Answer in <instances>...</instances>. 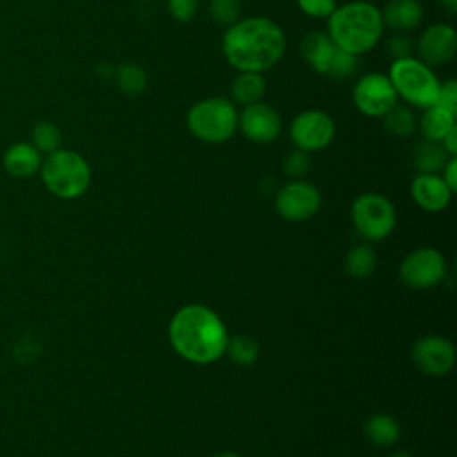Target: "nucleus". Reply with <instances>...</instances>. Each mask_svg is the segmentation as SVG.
I'll list each match as a JSON object with an SVG mask.
<instances>
[{"label":"nucleus","mask_w":457,"mask_h":457,"mask_svg":"<svg viewBox=\"0 0 457 457\" xmlns=\"http://www.w3.org/2000/svg\"><path fill=\"white\" fill-rule=\"evenodd\" d=\"M386 52L389 54L391 61L414 55V41L409 37V34L391 32V36L386 41Z\"/></svg>","instance_id":"7c9ffc66"},{"label":"nucleus","mask_w":457,"mask_h":457,"mask_svg":"<svg viewBox=\"0 0 457 457\" xmlns=\"http://www.w3.org/2000/svg\"><path fill=\"white\" fill-rule=\"evenodd\" d=\"M41 154L39 150L27 141H20L11 145L5 154H4V168L9 175L18 177V179H27L30 175H34L36 171H39L41 166Z\"/></svg>","instance_id":"a211bd4d"},{"label":"nucleus","mask_w":457,"mask_h":457,"mask_svg":"<svg viewBox=\"0 0 457 457\" xmlns=\"http://www.w3.org/2000/svg\"><path fill=\"white\" fill-rule=\"evenodd\" d=\"M384 29L409 34L423 21V5L420 0H387L380 7Z\"/></svg>","instance_id":"dca6fc26"},{"label":"nucleus","mask_w":457,"mask_h":457,"mask_svg":"<svg viewBox=\"0 0 457 457\" xmlns=\"http://www.w3.org/2000/svg\"><path fill=\"white\" fill-rule=\"evenodd\" d=\"M352 102L362 116L380 120L398 98L386 73L370 71L355 80L352 87Z\"/></svg>","instance_id":"1a4fd4ad"},{"label":"nucleus","mask_w":457,"mask_h":457,"mask_svg":"<svg viewBox=\"0 0 457 457\" xmlns=\"http://www.w3.org/2000/svg\"><path fill=\"white\" fill-rule=\"evenodd\" d=\"M300 57L320 75H327L328 62L336 52V45L325 30H309L298 43Z\"/></svg>","instance_id":"f3484780"},{"label":"nucleus","mask_w":457,"mask_h":457,"mask_svg":"<svg viewBox=\"0 0 457 457\" xmlns=\"http://www.w3.org/2000/svg\"><path fill=\"white\" fill-rule=\"evenodd\" d=\"M455 125H457V114L434 104L427 109H421V114L418 116V121H416V130H420L423 139L441 143V139Z\"/></svg>","instance_id":"6ab92c4d"},{"label":"nucleus","mask_w":457,"mask_h":457,"mask_svg":"<svg viewBox=\"0 0 457 457\" xmlns=\"http://www.w3.org/2000/svg\"><path fill=\"white\" fill-rule=\"evenodd\" d=\"M198 5L200 0H166L168 14L179 23L191 21L198 12Z\"/></svg>","instance_id":"2f4dec72"},{"label":"nucleus","mask_w":457,"mask_h":457,"mask_svg":"<svg viewBox=\"0 0 457 457\" xmlns=\"http://www.w3.org/2000/svg\"><path fill=\"white\" fill-rule=\"evenodd\" d=\"M355 230L368 241L386 239L396 225V211L391 200L380 193H362L350 209Z\"/></svg>","instance_id":"0eeeda50"},{"label":"nucleus","mask_w":457,"mask_h":457,"mask_svg":"<svg viewBox=\"0 0 457 457\" xmlns=\"http://www.w3.org/2000/svg\"><path fill=\"white\" fill-rule=\"evenodd\" d=\"M212 457H239V455L234 453V452H218V453H214Z\"/></svg>","instance_id":"4c0bfd02"},{"label":"nucleus","mask_w":457,"mask_h":457,"mask_svg":"<svg viewBox=\"0 0 457 457\" xmlns=\"http://www.w3.org/2000/svg\"><path fill=\"white\" fill-rule=\"evenodd\" d=\"M414 366L427 375H445L452 370L455 361L453 345L441 336H423L411 350Z\"/></svg>","instance_id":"4468645a"},{"label":"nucleus","mask_w":457,"mask_h":457,"mask_svg":"<svg viewBox=\"0 0 457 457\" xmlns=\"http://www.w3.org/2000/svg\"><path fill=\"white\" fill-rule=\"evenodd\" d=\"M321 207L318 187L303 179H295L278 187L275 195V209L287 221H305Z\"/></svg>","instance_id":"9b49d317"},{"label":"nucleus","mask_w":457,"mask_h":457,"mask_svg":"<svg viewBox=\"0 0 457 457\" xmlns=\"http://www.w3.org/2000/svg\"><path fill=\"white\" fill-rule=\"evenodd\" d=\"M396 98L411 109H427L436 104L441 79L416 55L395 59L389 62L387 73Z\"/></svg>","instance_id":"20e7f679"},{"label":"nucleus","mask_w":457,"mask_h":457,"mask_svg":"<svg viewBox=\"0 0 457 457\" xmlns=\"http://www.w3.org/2000/svg\"><path fill=\"white\" fill-rule=\"evenodd\" d=\"M457 52V32L446 21H436L421 30L414 41V54L430 68H443L453 61Z\"/></svg>","instance_id":"f8f14e48"},{"label":"nucleus","mask_w":457,"mask_h":457,"mask_svg":"<svg viewBox=\"0 0 457 457\" xmlns=\"http://www.w3.org/2000/svg\"><path fill=\"white\" fill-rule=\"evenodd\" d=\"M446 275V259L432 246L412 250L400 264V278L412 289L437 286Z\"/></svg>","instance_id":"9d476101"},{"label":"nucleus","mask_w":457,"mask_h":457,"mask_svg":"<svg viewBox=\"0 0 457 457\" xmlns=\"http://www.w3.org/2000/svg\"><path fill=\"white\" fill-rule=\"evenodd\" d=\"M225 353H228V357L239 364V366H250L257 361L259 357V345L255 339H252L250 336L245 334H236L232 337H228L227 341V348Z\"/></svg>","instance_id":"bb28decb"},{"label":"nucleus","mask_w":457,"mask_h":457,"mask_svg":"<svg viewBox=\"0 0 457 457\" xmlns=\"http://www.w3.org/2000/svg\"><path fill=\"white\" fill-rule=\"evenodd\" d=\"M298 9L314 20H327L337 7V0H296Z\"/></svg>","instance_id":"473e14b6"},{"label":"nucleus","mask_w":457,"mask_h":457,"mask_svg":"<svg viewBox=\"0 0 457 457\" xmlns=\"http://www.w3.org/2000/svg\"><path fill=\"white\" fill-rule=\"evenodd\" d=\"M384 30L380 7L370 0H350L337 5L327 18L325 29L339 50L357 57L373 50L382 41Z\"/></svg>","instance_id":"7ed1b4c3"},{"label":"nucleus","mask_w":457,"mask_h":457,"mask_svg":"<svg viewBox=\"0 0 457 457\" xmlns=\"http://www.w3.org/2000/svg\"><path fill=\"white\" fill-rule=\"evenodd\" d=\"M114 82L116 87L129 96H136L146 89L148 77L143 66L136 62H123L114 70Z\"/></svg>","instance_id":"b1692460"},{"label":"nucleus","mask_w":457,"mask_h":457,"mask_svg":"<svg viewBox=\"0 0 457 457\" xmlns=\"http://www.w3.org/2000/svg\"><path fill=\"white\" fill-rule=\"evenodd\" d=\"M173 350L195 364H209L225 355L228 332L221 318L209 307L189 303L180 307L168 327Z\"/></svg>","instance_id":"f03ea898"},{"label":"nucleus","mask_w":457,"mask_h":457,"mask_svg":"<svg viewBox=\"0 0 457 457\" xmlns=\"http://www.w3.org/2000/svg\"><path fill=\"white\" fill-rule=\"evenodd\" d=\"M336 136L334 118L323 109H303L289 121V139L302 152H320Z\"/></svg>","instance_id":"6e6552de"},{"label":"nucleus","mask_w":457,"mask_h":457,"mask_svg":"<svg viewBox=\"0 0 457 457\" xmlns=\"http://www.w3.org/2000/svg\"><path fill=\"white\" fill-rule=\"evenodd\" d=\"M45 187L57 198L82 196L91 184V166L84 155L70 148H57L45 155L39 166Z\"/></svg>","instance_id":"39448f33"},{"label":"nucleus","mask_w":457,"mask_h":457,"mask_svg":"<svg viewBox=\"0 0 457 457\" xmlns=\"http://www.w3.org/2000/svg\"><path fill=\"white\" fill-rule=\"evenodd\" d=\"M382 125L387 134L398 139L411 137L416 132V121L418 116L414 114V109H411L405 104H395L382 118Z\"/></svg>","instance_id":"4be33fe9"},{"label":"nucleus","mask_w":457,"mask_h":457,"mask_svg":"<svg viewBox=\"0 0 457 457\" xmlns=\"http://www.w3.org/2000/svg\"><path fill=\"white\" fill-rule=\"evenodd\" d=\"M266 79L262 73L253 71H237L232 79L228 98L236 107H245L264 98Z\"/></svg>","instance_id":"aec40b11"},{"label":"nucleus","mask_w":457,"mask_h":457,"mask_svg":"<svg viewBox=\"0 0 457 457\" xmlns=\"http://www.w3.org/2000/svg\"><path fill=\"white\" fill-rule=\"evenodd\" d=\"M436 105H441L457 114V80L455 79L441 80Z\"/></svg>","instance_id":"72a5a7b5"},{"label":"nucleus","mask_w":457,"mask_h":457,"mask_svg":"<svg viewBox=\"0 0 457 457\" xmlns=\"http://www.w3.org/2000/svg\"><path fill=\"white\" fill-rule=\"evenodd\" d=\"M221 52L236 71L264 73L286 54V34L268 16H241L221 34Z\"/></svg>","instance_id":"f257e3e1"},{"label":"nucleus","mask_w":457,"mask_h":457,"mask_svg":"<svg viewBox=\"0 0 457 457\" xmlns=\"http://www.w3.org/2000/svg\"><path fill=\"white\" fill-rule=\"evenodd\" d=\"M441 146L450 157L457 155V125L441 139Z\"/></svg>","instance_id":"c9c22d12"},{"label":"nucleus","mask_w":457,"mask_h":457,"mask_svg":"<svg viewBox=\"0 0 457 457\" xmlns=\"http://www.w3.org/2000/svg\"><path fill=\"white\" fill-rule=\"evenodd\" d=\"M61 141H62L61 129L54 121L43 120L32 127L30 143L39 150V154L48 155L55 152L57 148H61Z\"/></svg>","instance_id":"a878e982"},{"label":"nucleus","mask_w":457,"mask_h":457,"mask_svg":"<svg viewBox=\"0 0 457 457\" xmlns=\"http://www.w3.org/2000/svg\"><path fill=\"white\" fill-rule=\"evenodd\" d=\"M452 195L439 173H418L411 182L412 200L428 212L443 211L450 204Z\"/></svg>","instance_id":"2eb2a0df"},{"label":"nucleus","mask_w":457,"mask_h":457,"mask_svg":"<svg viewBox=\"0 0 457 457\" xmlns=\"http://www.w3.org/2000/svg\"><path fill=\"white\" fill-rule=\"evenodd\" d=\"M237 111L228 96H207L189 107L186 127L198 141L221 145L237 132Z\"/></svg>","instance_id":"423d86ee"},{"label":"nucleus","mask_w":457,"mask_h":457,"mask_svg":"<svg viewBox=\"0 0 457 457\" xmlns=\"http://www.w3.org/2000/svg\"><path fill=\"white\" fill-rule=\"evenodd\" d=\"M364 436L375 446L389 448L400 439V425L393 416L378 412L364 421Z\"/></svg>","instance_id":"412c9836"},{"label":"nucleus","mask_w":457,"mask_h":457,"mask_svg":"<svg viewBox=\"0 0 457 457\" xmlns=\"http://www.w3.org/2000/svg\"><path fill=\"white\" fill-rule=\"evenodd\" d=\"M282 170L284 173L295 180V179H303L307 175V171L311 170V159L307 152H302L298 148L291 150L287 155H284L282 161Z\"/></svg>","instance_id":"c756f323"},{"label":"nucleus","mask_w":457,"mask_h":457,"mask_svg":"<svg viewBox=\"0 0 457 457\" xmlns=\"http://www.w3.org/2000/svg\"><path fill=\"white\" fill-rule=\"evenodd\" d=\"M448 157L441 143L421 139L412 152V164L418 173H441Z\"/></svg>","instance_id":"5701e85b"},{"label":"nucleus","mask_w":457,"mask_h":457,"mask_svg":"<svg viewBox=\"0 0 457 457\" xmlns=\"http://www.w3.org/2000/svg\"><path fill=\"white\" fill-rule=\"evenodd\" d=\"M389 457H412V455L407 453V452H395V453H391Z\"/></svg>","instance_id":"58836bf2"},{"label":"nucleus","mask_w":457,"mask_h":457,"mask_svg":"<svg viewBox=\"0 0 457 457\" xmlns=\"http://www.w3.org/2000/svg\"><path fill=\"white\" fill-rule=\"evenodd\" d=\"M437 4L450 14L453 16L457 12V0H437Z\"/></svg>","instance_id":"e433bc0d"},{"label":"nucleus","mask_w":457,"mask_h":457,"mask_svg":"<svg viewBox=\"0 0 457 457\" xmlns=\"http://www.w3.org/2000/svg\"><path fill=\"white\" fill-rule=\"evenodd\" d=\"M439 175L445 180V184L448 186V189L452 193H455L457 191V157H448V161L443 166Z\"/></svg>","instance_id":"f704fd0d"},{"label":"nucleus","mask_w":457,"mask_h":457,"mask_svg":"<svg viewBox=\"0 0 457 457\" xmlns=\"http://www.w3.org/2000/svg\"><path fill=\"white\" fill-rule=\"evenodd\" d=\"M359 66V57L353 54H348L345 50H339L336 46V52L328 62V70H327V77L332 79H348L357 71Z\"/></svg>","instance_id":"c85d7f7f"},{"label":"nucleus","mask_w":457,"mask_h":457,"mask_svg":"<svg viewBox=\"0 0 457 457\" xmlns=\"http://www.w3.org/2000/svg\"><path fill=\"white\" fill-rule=\"evenodd\" d=\"M209 16L211 20L227 29L236 23L243 12V0H209Z\"/></svg>","instance_id":"cd10ccee"},{"label":"nucleus","mask_w":457,"mask_h":457,"mask_svg":"<svg viewBox=\"0 0 457 457\" xmlns=\"http://www.w3.org/2000/svg\"><path fill=\"white\" fill-rule=\"evenodd\" d=\"M377 266V255L368 245H353L345 259V268L353 278H366Z\"/></svg>","instance_id":"393cba45"},{"label":"nucleus","mask_w":457,"mask_h":457,"mask_svg":"<svg viewBox=\"0 0 457 457\" xmlns=\"http://www.w3.org/2000/svg\"><path fill=\"white\" fill-rule=\"evenodd\" d=\"M237 130L252 143H273L282 132V116L273 105L259 100L237 111Z\"/></svg>","instance_id":"ddd939ff"}]
</instances>
